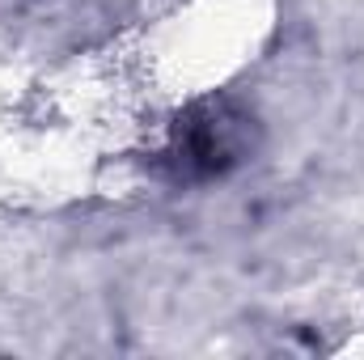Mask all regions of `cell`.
Instances as JSON below:
<instances>
[{
  "mask_svg": "<svg viewBox=\"0 0 364 360\" xmlns=\"http://www.w3.org/2000/svg\"><path fill=\"white\" fill-rule=\"evenodd\" d=\"M250 115L225 106V102H208L195 106L186 119L174 123L170 144H166V162L174 166L178 179H212L225 174L229 166H237L250 153Z\"/></svg>",
  "mask_w": 364,
  "mask_h": 360,
  "instance_id": "6da1fadb",
  "label": "cell"
}]
</instances>
